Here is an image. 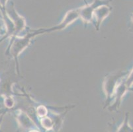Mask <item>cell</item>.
Wrapping results in <instances>:
<instances>
[{"mask_svg":"<svg viewBox=\"0 0 133 132\" xmlns=\"http://www.w3.org/2000/svg\"><path fill=\"white\" fill-rule=\"evenodd\" d=\"M129 74L128 71H119L118 72L110 73L106 75L103 83V88L106 96L104 108L109 107L113 100L115 92L118 83L125 79Z\"/></svg>","mask_w":133,"mask_h":132,"instance_id":"2","label":"cell"},{"mask_svg":"<svg viewBox=\"0 0 133 132\" xmlns=\"http://www.w3.org/2000/svg\"><path fill=\"white\" fill-rule=\"evenodd\" d=\"M78 18H79V15L78 9L70 10L66 13L64 17L63 18L62 20L58 25L52 26V27L48 28V29H43V32L45 33V32H50L53 31H62L67 27L68 25L74 23Z\"/></svg>","mask_w":133,"mask_h":132,"instance_id":"5","label":"cell"},{"mask_svg":"<svg viewBox=\"0 0 133 132\" xmlns=\"http://www.w3.org/2000/svg\"><path fill=\"white\" fill-rule=\"evenodd\" d=\"M41 123L42 126L46 129H52L54 128V122L51 118H48V117L42 118Z\"/></svg>","mask_w":133,"mask_h":132,"instance_id":"10","label":"cell"},{"mask_svg":"<svg viewBox=\"0 0 133 132\" xmlns=\"http://www.w3.org/2000/svg\"><path fill=\"white\" fill-rule=\"evenodd\" d=\"M43 29H31L29 32L24 34L23 36H13L11 38L10 42L8 47L5 54H10L15 60L16 70L19 75V64L18 58L21 53L23 52L30 44L31 40L37 35L43 34Z\"/></svg>","mask_w":133,"mask_h":132,"instance_id":"1","label":"cell"},{"mask_svg":"<svg viewBox=\"0 0 133 132\" xmlns=\"http://www.w3.org/2000/svg\"><path fill=\"white\" fill-rule=\"evenodd\" d=\"M4 105L5 107L8 109H11L15 105V101L13 97L9 95V96H5L4 99Z\"/></svg>","mask_w":133,"mask_h":132,"instance_id":"13","label":"cell"},{"mask_svg":"<svg viewBox=\"0 0 133 132\" xmlns=\"http://www.w3.org/2000/svg\"><path fill=\"white\" fill-rule=\"evenodd\" d=\"M129 91H131L130 89L128 88V87L124 83V79H123L120 83H118L116 88L114 96H113V104H111L108 107V109L110 111H115L118 110L119 106L121 105V102L123 97L124 96L126 93Z\"/></svg>","mask_w":133,"mask_h":132,"instance_id":"6","label":"cell"},{"mask_svg":"<svg viewBox=\"0 0 133 132\" xmlns=\"http://www.w3.org/2000/svg\"><path fill=\"white\" fill-rule=\"evenodd\" d=\"M124 83H125L126 85L128 87V88L130 89L132 91H133V89L132 88V86L133 85V68L130 71V72L129 73L127 77L124 79Z\"/></svg>","mask_w":133,"mask_h":132,"instance_id":"12","label":"cell"},{"mask_svg":"<svg viewBox=\"0 0 133 132\" xmlns=\"http://www.w3.org/2000/svg\"><path fill=\"white\" fill-rule=\"evenodd\" d=\"M112 10L110 5H102L97 7L94 12L92 23L97 31H99L101 23L108 16Z\"/></svg>","mask_w":133,"mask_h":132,"instance_id":"7","label":"cell"},{"mask_svg":"<svg viewBox=\"0 0 133 132\" xmlns=\"http://www.w3.org/2000/svg\"><path fill=\"white\" fill-rule=\"evenodd\" d=\"M85 5L82 7L78 8L79 18L82 19L85 24H88L93 22L94 12L97 7L102 5H109L111 0H94L91 3H88L84 0Z\"/></svg>","mask_w":133,"mask_h":132,"instance_id":"3","label":"cell"},{"mask_svg":"<svg viewBox=\"0 0 133 132\" xmlns=\"http://www.w3.org/2000/svg\"><path fill=\"white\" fill-rule=\"evenodd\" d=\"M8 0H0V9H6Z\"/></svg>","mask_w":133,"mask_h":132,"instance_id":"15","label":"cell"},{"mask_svg":"<svg viewBox=\"0 0 133 132\" xmlns=\"http://www.w3.org/2000/svg\"><path fill=\"white\" fill-rule=\"evenodd\" d=\"M16 118L19 126L23 129H30L35 126L33 121L29 117L27 114L20 109L17 111Z\"/></svg>","mask_w":133,"mask_h":132,"instance_id":"8","label":"cell"},{"mask_svg":"<svg viewBox=\"0 0 133 132\" xmlns=\"http://www.w3.org/2000/svg\"><path fill=\"white\" fill-rule=\"evenodd\" d=\"M7 111H8V110H5L4 112H2V114L0 115V125H1V123H2V121H3V116H4L6 112H7Z\"/></svg>","mask_w":133,"mask_h":132,"instance_id":"16","label":"cell"},{"mask_svg":"<svg viewBox=\"0 0 133 132\" xmlns=\"http://www.w3.org/2000/svg\"><path fill=\"white\" fill-rule=\"evenodd\" d=\"M129 113H127L124 122H123L121 126L120 127V128L118 129V132H133V129L130 128L129 124Z\"/></svg>","mask_w":133,"mask_h":132,"instance_id":"9","label":"cell"},{"mask_svg":"<svg viewBox=\"0 0 133 132\" xmlns=\"http://www.w3.org/2000/svg\"><path fill=\"white\" fill-rule=\"evenodd\" d=\"M130 19H131V26H130V30H131L132 31H133V13L131 15Z\"/></svg>","mask_w":133,"mask_h":132,"instance_id":"17","label":"cell"},{"mask_svg":"<svg viewBox=\"0 0 133 132\" xmlns=\"http://www.w3.org/2000/svg\"><path fill=\"white\" fill-rule=\"evenodd\" d=\"M29 132H39V131H37V130H35V129H32V130L30 131Z\"/></svg>","mask_w":133,"mask_h":132,"instance_id":"18","label":"cell"},{"mask_svg":"<svg viewBox=\"0 0 133 132\" xmlns=\"http://www.w3.org/2000/svg\"><path fill=\"white\" fill-rule=\"evenodd\" d=\"M5 11L9 17L13 21V24L15 25V35L13 36H17V34H19L21 32H22L26 28V20L23 17L17 13L13 2H11L8 5L6 6Z\"/></svg>","mask_w":133,"mask_h":132,"instance_id":"4","label":"cell"},{"mask_svg":"<svg viewBox=\"0 0 133 132\" xmlns=\"http://www.w3.org/2000/svg\"><path fill=\"white\" fill-rule=\"evenodd\" d=\"M48 108L45 106L41 105L37 108V114L40 118H44L48 114Z\"/></svg>","mask_w":133,"mask_h":132,"instance_id":"11","label":"cell"},{"mask_svg":"<svg viewBox=\"0 0 133 132\" xmlns=\"http://www.w3.org/2000/svg\"><path fill=\"white\" fill-rule=\"evenodd\" d=\"M6 34H7V29H6L4 21L2 17L0 18V36H3V38H4Z\"/></svg>","mask_w":133,"mask_h":132,"instance_id":"14","label":"cell"}]
</instances>
